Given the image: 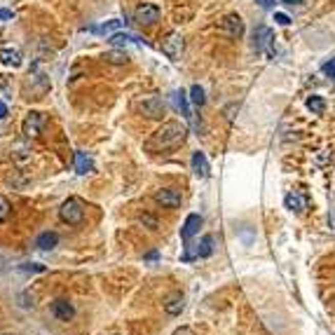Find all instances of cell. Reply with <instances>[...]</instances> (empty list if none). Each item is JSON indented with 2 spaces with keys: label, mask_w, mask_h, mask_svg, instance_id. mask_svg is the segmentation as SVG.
Wrapping results in <instances>:
<instances>
[{
  "label": "cell",
  "mask_w": 335,
  "mask_h": 335,
  "mask_svg": "<svg viewBox=\"0 0 335 335\" xmlns=\"http://www.w3.org/2000/svg\"><path fill=\"white\" fill-rule=\"evenodd\" d=\"M138 223H141V225H145V227H148V230H157V220H155L153 218V216H148V214H141V216H138Z\"/></svg>",
  "instance_id": "obj_26"
},
{
  "label": "cell",
  "mask_w": 335,
  "mask_h": 335,
  "mask_svg": "<svg viewBox=\"0 0 335 335\" xmlns=\"http://www.w3.org/2000/svg\"><path fill=\"white\" fill-rule=\"evenodd\" d=\"M7 214H10V202L5 197H0V220L7 218Z\"/></svg>",
  "instance_id": "obj_28"
},
{
  "label": "cell",
  "mask_w": 335,
  "mask_h": 335,
  "mask_svg": "<svg viewBox=\"0 0 335 335\" xmlns=\"http://www.w3.org/2000/svg\"><path fill=\"white\" fill-rule=\"evenodd\" d=\"M260 7H269V0H256Z\"/></svg>",
  "instance_id": "obj_37"
},
{
  "label": "cell",
  "mask_w": 335,
  "mask_h": 335,
  "mask_svg": "<svg viewBox=\"0 0 335 335\" xmlns=\"http://www.w3.org/2000/svg\"><path fill=\"white\" fill-rule=\"evenodd\" d=\"M199 227H202V216L199 214H190L185 218V223H183V227H181V239H193L195 235L199 232Z\"/></svg>",
  "instance_id": "obj_9"
},
{
  "label": "cell",
  "mask_w": 335,
  "mask_h": 335,
  "mask_svg": "<svg viewBox=\"0 0 335 335\" xmlns=\"http://www.w3.org/2000/svg\"><path fill=\"white\" fill-rule=\"evenodd\" d=\"M56 244H59V235H56V232H43V235H38V239H35V246L43 248V251H50Z\"/></svg>",
  "instance_id": "obj_15"
},
{
  "label": "cell",
  "mask_w": 335,
  "mask_h": 335,
  "mask_svg": "<svg viewBox=\"0 0 335 335\" xmlns=\"http://www.w3.org/2000/svg\"><path fill=\"white\" fill-rule=\"evenodd\" d=\"M110 43L115 45V47H120V45H127V43H136V45H141L143 40L138 38V35H134V33H127V31H117V33L110 35Z\"/></svg>",
  "instance_id": "obj_18"
},
{
  "label": "cell",
  "mask_w": 335,
  "mask_h": 335,
  "mask_svg": "<svg viewBox=\"0 0 335 335\" xmlns=\"http://www.w3.org/2000/svg\"><path fill=\"white\" fill-rule=\"evenodd\" d=\"M269 40H272V31H269L267 26H263V24H260V26L253 31V43H251V47H253L256 52H263L265 47L269 45Z\"/></svg>",
  "instance_id": "obj_11"
},
{
  "label": "cell",
  "mask_w": 335,
  "mask_h": 335,
  "mask_svg": "<svg viewBox=\"0 0 335 335\" xmlns=\"http://www.w3.org/2000/svg\"><path fill=\"white\" fill-rule=\"evenodd\" d=\"M174 335H195V333H193V330H190V328H185V326H183V328H178Z\"/></svg>",
  "instance_id": "obj_32"
},
{
  "label": "cell",
  "mask_w": 335,
  "mask_h": 335,
  "mask_svg": "<svg viewBox=\"0 0 335 335\" xmlns=\"http://www.w3.org/2000/svg\"><path fill=\"white\" fill-rule=\"evenodd\" d=\"M0 61L5 66H22V52L17 47H3L0 50Z\"/></svg>",
  "instance_id": "obj_13"
},
{
  "label": "cell",
  "mask_w": 335,
  "mask_h": 335,
  "mask_svg": "<svg viewBox=\"0 0 335 335\" xmlns=\"http://www.w3.org/2000/svg\"><path fill=\"white\" fill-rule=\"evenodd\" d=\"M10 19H14V12L5 10V7H0V22H10Z\"/></svg>",
  "instance_id": "obj_30"
},
{
  "label": "cell",
  "mask_w": 335,
  "mask_h": 335,
  "mask_svg": "<svg viewBox=\"0 0 335 335\" xmlns=\"http://www.w3.org/2000/svg\"><path fill=\"white\" fill-rule=\"evenodd\" d=\"M50 309H52V314H54L59 321H71V319L75 317V309H73V305L68 300H54Z\"/></svg>",
  "instance_id": "obj_10"
},
{
  "label": "cell",
  "mask_w": 335,
  "mask_h": 335,
  "mask_svg": "<svg viewBox=\"0 0 335 335\" xmlns=\"http://www.w3.org/2000/svg\"><path fill=\"white\" fill-rule=\"evenodd\" d=\"M220 28H223V33L232 40H239L244 35V22L239 14H227V17L220 22Z\"/></svg>",
  "instance_id": "obj_3"
},
{
  "label": "cell",
  "mask_w": 335,
  "mask_h": 335,
  "mask_svg": "<svg viewBox=\"0 0 335 335\" xmlns=\"http://www.w3.org/2000/svg\"><path fill=\"white\" fill-rule=\"evenodd\" d=\"M174 96H176L178 110H181V113H183V117H185V120H193V113H190V106H187L185 94H183V92H176V94H174Z\"/></svg>",
  "instance_id": "obj_22"
},
{
  "label": "cell",
  "mask_w": 335,
  "mask_h": 335,
  "mask_svg": "<svg viewBox=\"0 0 335 335\" xmlns=\"http://www.w3.org/2000/svg\"><path fill=\"white\" fill-rule=\"evenodd\" d=\"M75 171L80 174V176H85V174L94 171V162H92V157H89L87 153H82V150H77V153H75Z\"/></svg>",
  "instance_id": "obj_14"
},
{
  "label": "cell",
  "mask_w": 335,
  "mask_h": 335,
  "mask_svg": "<svg viewBox=\"0 0 335 335\" xmlns=\"http://www.w3.org/2000/svg\"><path fill=\"white\" fill-rule=\"evenodd\" d=\"M5 117H7V106L0 101V120H5Z\"/></svg>",
  "instance_id": "obj_33"
},
{
  "label": "cell",
  "mask_w": 335,
  "mask_h": 335,
  "mask_svg": "<svg viewBox=\"0 0 335 335\" xmlns=\"http://www.w3.org/2000/svg\"><path fill=\"white\" fill-rule=\"evenodd\" d=\"M239 237H242V242H244V244H251L253 239H256V237H253V232L248 230V227H242V230H239Z\"/></svg>",
  "instance_id": "obj_27"
},
{
  "label": "cell",
  "mask_w": 335,
  "mask_h": 335,
  "mask_svg": "<svg viewBox=\"0 0 335 335\" xmlns=\"http://www.w3.org/2000/svg\"><path fill=\"white\" fill-rule=\"evenodd\" d=\"M281 3H286V5H302L305 0H281Z\"/></svg>",
  "instance_id": "obj_34"
},
{
  "label": "cell",
  "mask_w": 335,
  "mask_h": 335,
  "mask_svg": "<svg viewBox=\"0 0 335 335\" xmlns=\"http://www.w3.org/2000/svg\"><path fill=\"white\" fill-rule=\"evenodd\" d=\"M211 253H214V237L206 235L202 239V244H199V248H197V258H209Z\"/></svg>",
  "instance_id": "obj_21"
},
{
  "label": "cell",
  "mask_w": 335,
  "mask_h": 335,
  "mask_svg": "<svg viewBox=\"0 0 335 335\" xmlns=\"http://www.w3.org/2000/svg\"><path fill=\"white\" fill-rule=\"evenodd\" d=\"M183 47H185V43H183V38L181 35H169V38L162 43V54H166L171 61H176V59H181V54H183Z\"/></svg>",
  "instance_id": "obj_7"
},
{
  "label": "cell",
  "mask_w": 335,
  "mask_h": 335,
  "mask_svg": "<svg viewBox=\"0 0 335 335\" xmlns=\"http://www.w3.org/2000/svg\"><path fill=\"white\" fill-rule=\"evenodd\" d=\"M45 265H40V263H24L22 265V272H26V275H43L45 272Z\"/></svg>",
  "instance_id": "obj_25"
},
{
  "label": "cell",
  "mask_w": 335,
  "mask_h": 335,
  "mask_svg": "<svg viewBox=\"0 0 335 335\" xmlns=\"http://www.w3.org/2000/svg\"><path fill=\"white\" fill-rule=\"evenodd\" d=\"M284 206L288 211H296V214H300V211L305 209V199H302L298 193H288L284 197Z\"/></svg>",
  "instance_id": "obj_19"
},
{
  "label": "cell",
  "mask_w": 335,
  "mask_h": 335,
  "mask_svg": "<svg viewBox=\"0 0 335 335\" xmlns=\"http://www.w3.org/2000/svg\"><path fill=\"white\" fill-rule=\"evenodd\" d=\"M155 202L162 204V206H169V209H176V206H181V193L174 187H162L155 193Z\"/></svg>",
  "instance_id": "obj_8"
},
{
  "label": "cell",
  "mask_w": 335,
  "mask_h": 335,
  "mask_svg": "<svg viewBox=\"0 0 335 335\" xmlns=\"http://www.w3.org/2000/svg\"><path fill=\"white\" fill-rule=\"evenodd\" d=\"M275 22L281 24V26H288V24H291V19L286 17V14H281V12H277V14H275Z\"/></svg>",
  "instance_id": "obj_31"
},
{
  "label": "cell",
  "mask_w": 335,
  "mask_h": 335,
  "mask_svg": "<svg viewBox=\"0 0 335 335\" xmlns=\"http://www.w3.org/2000/svg\"><path fill=\"white\" fill-rule=\"evenodd\" d=\"M324 73H326L328 77H333V80H335V59H330L328 64H324Z\"/></svg>",
  "instance_id": "obj_29"
},
{
  "label": "cell",
  "mask_w": 335,
  "mask_h": 335,
  "mask_svg": "<svg viewBox=\"0 0 335 335\" xmlns=\"http://www.w3.org/2000/svg\"><path fill=\"white\" fill-rule=\"evenodd\" d=\"M190 101H193L197 108H202V106L206 103V99H204V89L199 87V85H193V87H190Z\"/></svg>",
  "instance_id": "obj_24"
},
{
  "label": "cell",
  "mask_w": 335,
  "mask_h": 335,
  "mask_svg": "<svg viewBox=\"0 0 335 335\" xmlns=\"http://www.w3.org/2000/svg\"><path fill=\"white\" fill-rule=\"evenodd\" d=\"M190 164H193V171L197 174L199 178H206L209 176V162H206V155L202 153V150H197V153H193V159H190Z\"/></svg>",
  "instance_id": "obj_12"
},
{
  "label": "cell",
  "mask_w": 335,
  "mask_h": 335,
  "mask_svg": "<svg viewBox=\"0 0 335 335\" xmlns=\"http://www.w3.org/2000/svg\"><path fill=\"white\" fill-rule=\"evenodd\" d=\"M101 59L106 64H115V66H122V64H129V54L124 50H110V52H103Z\"/></svg>",
  "instance_id": "obj_17"
},
{
  "label": "cell",
  "mask_w": 335,
  "mask_h": 335,
  "mask_svg": "<svg viewBox=\"0 0 335 335\" xmlns=\"http://www.w3.org/2000/svg\"><path fill=\"white\" fill-rule=\"evenodd\" d=\"M134 19H136V24H141V26H153L159 19V7L153 5V3H145V5H141L136 10Z\"/></svg>",
  "instance_id": "obj_5"
},
{
  "label": "cell",
  "mask_w": 335,
  "mask_h": 335,
  "mask_svg": "<svg viewBox=\"0 0 335 335\" xmlns=\"http://www.w3.org/2000/svg\"><path fill=\"white\" fill-rule=\"evenodd\" d=\"M328 225L335 230V211H330V216H328Z\"/></svg>",
  "instance_id": "obj_35"
},
{
  "label": "cell",
  "mask_w": 335,
  "mask_h": 335,
  "mask_svg": "<svg viewBox=\"0 0 335 335\" xmlns=\"http://www.w3.org/2000/svg\"><path fill=\"white\" fill-rule=\"evenodd\" d=\"M307 108L312 110V113H317V115H321V113L326 110V101L314 94V96H309V99H307Z\"/></svg>",
  "instance_id": "obj_23"
},
{
  "label": "cell",
  "mask_w": 335,
  "mask_h": 335,
  "mask_svg": "<svg viewBox=\"0 0 335 335\" xmlns=\"http://www.w3.org/2000/svg\"><path fill=\"white\" fill-rule=\"evenodd\" d=\"M145 260H157V251H150L148 256H145Z\"/></svg>",
  "instance_id": "obj_36"
},
{
  "label": "cell",
  "mask_w": 335,
  "mask_h": 335,
  "mask_svg": "<svg viewBox=\"0 0 335 335\" xmlns=\"http://www.w3.org/2000/svg\"><path fill=\"white\" fill-rule=\"evenodd\" d=\"M183 307H185V298L183 296H171V298H166V302H164V312L171 314V317L181 314Z\"/></svg>",
  "instance_id": "obj_16"
},
{
  "label": "cell",
  "mask_w": 335,
  "mask_h": 335,
  "mask_svg": "<svg viewBox=\"0 0 335 335\" xmlns=\"http://www.w3.org/2000/svg\"><path fill=\"white\" fill-rule=\"evenodd\" d=\"M59 216L64 223H68V225H80L85 218V209H82V202L75 197H68L66 202L61 204L59 209Z\"/></svg>",
  "instance_id": "obj_2"
},
{
  "label": "cell",
  "mask_w": 335,
  "mask_h": 335,
  "mask_svg": "<svg viewBox=\"0 0 335 335\" xmlns=\"http://www.w3.org/2000/svg\"><path fill=\"white\" fill-rule=\"evenodd\" d=\"M138 110H141L145 117H162L164 115V110H166V106H164V101L162 99L150 96V99H143L141 103H138Z\"/></svg>",
  "instance_id": "obj_6"
},
{
  "label": "cell",
  "mask_w": 335,
  "mask_h": 335,
  "mask_svg": "<svg viewBox=\"0 0 335 335\" xmlns=\"http://www.w3.org/2000/svg\"><path fill=\"white\" fill-rule=\"evenodd\" d=\"M122 26H124L122 19H110V22L101 24V26H92L89 31H94V33H117Z\"/></svg>",
  "instance_id": "obj_20"
},
{
  "label": "cell",
  "mask_w": 335,
  "mask_h": 335,
  "mask_svg": "<svg viewBox=\"0 0 335 335\" xmlns=\"http://www.w3.org/2000/svg\"><path fill=\"white\" fill-rule=\"evenodd\" d=\"M43 124H45V115L43 113H38V110H31L26 115V120H24V136H28V138H35V136H40V129H43Z\"/></svg>",
  "instance_id": "obj_4"
},
{
  "label": "cell",
  "mask_w": 335,
  "mask_h": 335,
  "mask_svg": "<svg viewBox=\"0 0 335 335\" xmlns=\"http://www.w3.org/2000/svg\"><path fill=\"white\" fill-rule=\"evenodd\" d=\"M187 136V129L181 122H166L145 141V150L148 153H162V150H171L181 145Z\"/></svg>",
  "instance_id": "obj_1"
}]
</instances>
